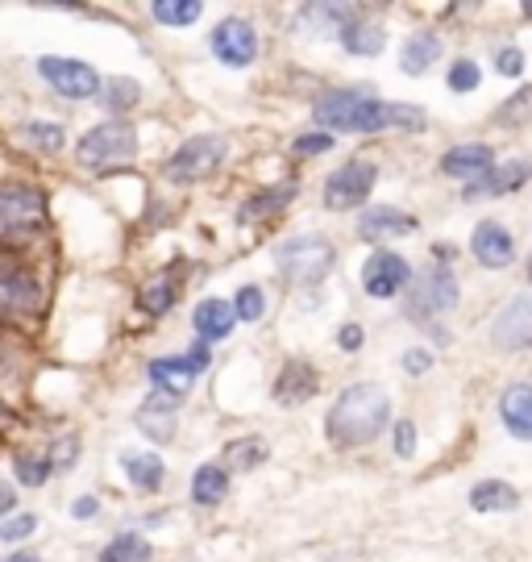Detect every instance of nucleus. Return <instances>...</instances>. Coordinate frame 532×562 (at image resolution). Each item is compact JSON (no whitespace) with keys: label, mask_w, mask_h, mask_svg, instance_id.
<instances>
[{"label":"nucleus","mask_w":532,"mask_h":562,"mask_svg":"<svg viewBox=\"0 0 532 562\" xmlns=\"http://www.w3.org/2000/svg\"><path fill=\"white\" fill-rule=\"evenodd\" d=\"M225 155H229V142L220 138V134H196V138H188L167 159L162 171H167L171 183H200L208 180V176H217Z\"/></svg>","instance_id":"8"},{"label":"nucleus","mask_w":532,"mask_h":562,"mask_svg":"<svg viewBox=\"0 0 532 562\" xmlns=\"http://www.w3.org/2000/svg\"><path fill=\"white\" fill-rule=\"evenodd\" d=\"M176 301H179V276L171 271H162V276H155V280L142 288V296H138V304H142V313H150V317H162V313H171L176 308Z\"/></svg>","instance_id":"28"},{"label":"nucleus","mask_w":532,"mask_h":562,"mask_svg":"<svg viewBox=\"0 0 532 562\" xmlns=\"http://www.w3.org/2000/svg\"><path fill=\"white\" fill-rule=\"evenodd\" d=\"M316 392H320V375H316L313 362H304V359L283 362V371H279V380H275V404L296 408V404L313 401Z\"/></svg>","instance_id":"17"},{"label":"nucleus","mask_w":532,"mask_h":562,"mask_svg":"<svg viewBox=\"0 0 532 562\" xmlns=\"http://www.w3.org/2000/svg\"><path fill=\"white\" fill-rule=\"evenodd\" d=\"M457 304V280L454 271L445 267V262H437L429 271H420L412 283H408V301H404V313L412 317V322H429L441 317V313H450Z\"/></svg>","instance_id":"7"},{"label":"nucleus","mask_w":532,"mask_h":562,"mask_svg":"<svg viewBox=\"0 0 532 562\" xmlns=\"http://www.w3.org/2000/svg\"><path fill=\"white\" fill-rule=\"evenodd\" d=\"M299 183L296 180H283L275 183V188H262V192H254L250 201L237 209V222L250 225V222H262V217H275V213H283L287 204L296 201Z\"/></svg>","instance_id":"21"},{"label":"nucleus","mask_w":532,"mask_h":562,"mask_svg":"<svg viewBox=\"0 0 532 562\" xmlns=\"http://www.w3.org/2000/svg\"><path fill=\"white\" fill-rule=\"evenodd\" d=\"M97 513H100L97 496H79V501L71 504V517H79V521H83V517H97Z\"/></svg>","instance_id":"47"},{"label":"nucleus","mask_w":532,"mask_h":562,"mask_svg":"<svg viewBox=\"0 0 532 562\" xmlns=\"http://www.w3.org/2000/svg\"><path fill=\"white\" fill-rule=\"evenodd\" d=\"M121 467H125V475L134 487L142 492H158V483H162V459L158 454H121Z\"/></svg>","instance_id":"30"},{"label":"nucleus","mask_w":532,"mask_h":562,"mask_svg":"<svg viewBox=\"0 0 532 562\" xmlns=\"http://www.w3.org/2000/svg\"><path fill=\"white\" fill-rule=\"evenodd\" d=\"M529 283H532V262H529Z\"/></svg>","instance_id":"50"},{"label":"nucleus","mask_w":532,"mask_h":562,"mask_svg":"<svg viewBox=\"0 0 532 562\" xmlns=\"http://www.w3.org/2000/svg\"><path fill=\"white\" fill-rule=\"evenodd\" d=\"M234 304L220 301V296H208V301L196 304V313H192V325H196L200 341L208 346V341H220L234 334Z\"/></svg>","instance_id":"22"},{"label":"nucleus","mask_w":532,"mask_h":562,"mask_svg":"<svg viewBox=\"0 0 532 562\" xmlns=\"http://www.w3.org/2000/svg\"><path fill=\"white\" fill-rule=\"evenodd\" d=\"M150 542L142 533H117L113 542L100 550V562H150Z\"/></svg>","instance_id":"31"},{"label":"nucleus","mask_w":532,"mask_h":562,"mask_svg":"<svg viewBox=\"0 0 532 562\" xmlns=\"http://www.w3.org/2000/svg\"><path fill=\"white\" fill-rule=\"evenodd\" d=\"M429 125L425 109L416 104H387V130H404V134H420Z\"/></svg>","instance_id":"37"},{"label":"nucleus","mask_w":532,"mask_h":562,"mask_svg":"<svg viewBox=\"0 0 532 562\" xmlns=\"http://www.w3.org/2000/svg\"><path fill=\"white\" fill-rule=\"evenodd\" d=\"M491 341L499 350H532V292L516 296L491 322Z\"/></svg>","instance_id":"14"},{"label":"nucleus","mask_w":532,"mask_h":562,"mask_svg":"<svg viewBox=\"0 0 532 562\" xmlns=\"http://www.w3.org/2000/svg\"><path fill=\"white\" fill-rule=\"evenodd\" d=\"M408 283H412V267H408L404 255H395V250H375L366 259V267H362V288L375 301H392Z\"/></svg>","instance_id":"11"},{"label":"nucleus","mask_w":532,"mask_h":562,"mask_svg":"<svg viewBox=\"0 0 532 562\" xmlns=\"http://www.w3.org/2000/svg\"><path fill=\"white\" fill-rule=\"evenodd\" d=\"M150 380H155L158 392H167V396H183V392H188V383L196 380V371H192V362L188 359H155L150 362Z\"/></svg>","instance_id":"27"},{"label":"nucleus","mask_w":532,"mask_h":562,"mask_svg":"<svg viewBox=\"0 0 532 562\" xmlns=\"http://www.w3.org/2000/svg\"><path fill=\"white\" fill-rule=\"evenodd\" d=\"M362 341H366V334H362V325H341V334H337V346H341V350H358V346H362Z\"/></svg>","instance_id":"46"},{"label":"nucleus","mask_w":532,"mask_h":562,"mask_svg":"<svg viewBox=\"0 0 532 562\" xmlns=\"http://www.w3.org/2000/svg\"><path fill=\"white\" fill-rule=\"evenodd\" d=\"M50 229V204L34 183H0V250H25Z\"/></svg>","instance_id":"2"},{"label":"nucleus","mask_w":532,"mask_h":562,"mask_svg":"<svg viewBox=\"0 0 532 562\" xmlns=\"http://www.w3.org/2000/svg\"><path fill=\"white\" fill-rule=\"evenodd\" d=\"M34 529H38V517L34 513H18V517H9V521L0 525V542H25Z\"/></svg>","instance_id":"42"},{"label":"nucleus","mask_w":532,"mask_h":562,"mask_svg":"<svg viewBox=\"0 0 532 562\" xmlns=\"http://www.w3.org/2000/svg\"><path fill=\"white\" fill-rule=\"evenodd\" d=\"M495 67H499V76H520V71H524V50H520V46H503V50H499V59H495Z\"/></svg>","instance_id":"44"},{"label":"nucleus","mask_w":532,"mask_h":562,"mask_svg":"<svg viewBox=\"0 0 532 562\" xmlns=\"http://www.w3.org/2000/svg\"><path fill=\"white\" fill-rule=\"evenodd\" d=\"M38 76L59 97H67V101H92L100 92V76L92 63L83 59H67V55H46V59H38Z\"/></svg>","instance_id":"10"},{"label":"nucleus","mask_w":532,"mask_h":562,"mask_svg":"<svg viewBox=\"0 0 532 562\" xmlns=\"http://www.w3.org/2000/svg\"><path fill=\"white\" fill-rule=\"evenodd\" d=\"M337 38H341V46H346L350 55H378V50L387 46V30L375 25V21H346V25L337 30Z\"/></svg>","instance_id":"25"},{"label":"nucleus","mask_w":532,"mask_h":562,"mask_svg":"<svg viewBox=\"0 0 532 562\" xmlns=\"http://www.w3.org/2000/svg\"><path fill=\"white\" fill-rule=\"evenodd\" d=\"M313 121L320 134L350 130V134H383L387 130V101L371 92H325L313 104Z\"/></svg>","instance_id":"3"},{"label":"nucleus","mask_w":532,"mask_h":562,"mask_svg":"<svg viewBox=\"0 0 532 562\" xmlns=\"http://www.w3.org/2000/svg\"><path fill=\"white\" fill-rule=\"evenodd\" d=\"M262 313H267V296H262V288L246 283V288L234 296V317L237 322H258Z\"/></svg>","instance_id":"38"},{"label":"nucleus","mask_w":532,"mask_h":562,"mask_svg":"<svg viewBox=\"0 0 532 562\" xmlns=\"http://www.w3.org/2000/svg\"><path fill=\"white\" fill-rule=\"evenodd\" d=\"M471 255L483 262L487 271H503V267H512V259H516V238L499 222H483L471 238Z\"/></svg>","instance_id":"16"},{"label":"nucleus","mask_w":532,"mask_h":562,"mask_svg":"<svg viewBox=\"0 0 532 562\" xmlns=\"http://www.w3.org/2000/svg\"><path fill=\"white\" fill-rule=\"evenodd\" d=\"M532 180V162L529 159H508L491 167V171H483L478 180H471L462 188V201H495V196H512L520 192L524 183Z\"/></svg>","instance_id":"12"},{"label":"nucleus","mask_w":532,"mask_h":562,"mask_svg":"<svg viewBox=\"0 0 532 562\" xmlns=\"http://www.w3.org/2000/svg\"><path fill=\"white\" fill-rule=\"evenodd\" d=\"M471 508L474 513H512L520 508V492L503 480H483L471 487Z\"/></svg>","instance_id":"23"},{"label":"nucleus","mask_w":532,"mask_h":562,"mask_svg":"<svg viewBox=\"0 0 532 562\" xmlns=\"http://www.w3.org/2000/svg\"><path fill=\"white\" fill-rule=\"evenodd\" d=\"M392 422V401L378 383H350L341 396L333 401L329 417H325V434L329 442L341 450H354V446H371Z\"/></svg>","instance_id":"1"},{"label":"nucleus","mask_w":532,"mask_h":562,"mask_svg":"<svg viewBox=\"0 0 532 562\" xmlns=\"http://www.w3.org/2000/svg\"><path fill=\"white\" fill-rule=\"evenodd\" d=\"M138 155V130L129 121H100L92 125L76 146V159L83 171H113V167H125Z\"/></svg>","instance_id":"4"},{"label":"nucleus","mask_w":532,"mask_h":562,"mask_svg":"<svg viewBox=\"0 0 532 562\" xmlns=\"http://www.w3.org/2000/svg\"><path fill=\"white\" fill-rule=\"evenodd\" d=\"M13 508H18V492H13V487H9V483L0 480V517H9V513H13Z\"/></svg>","instance_id":"48"},{"label":"nucleus","mask_w":532,"mask_h":562,"mask_svg":"<svg viewBox=\"0 0 532 562\" xmlns=\"http://www.w3.org/2000/svg\"><path fill=\"white\" fill-rule=\"evenodd\" d=\"M532 121V88H520L508 101L495 109V125H508V130H520Z\"/></svg>","instance_id":"34"},{"label":"nucleus","mask_w":532,"mask_h":562,"mask_svg":"<svg viewBox=\"0 0 532 562\" xmlns=\"http://www.w3.org/2000/svg\"><path fill=\"white\" fill-rule=\"evenodd\" d=\"M208 46H213V55H217L225 67H250L254 55H258V34H254V25H250V21L229 18L213 30Z\"/></svg>","instance_id":"13"},{"label":"nucleus","mask_w":532,"mask_h":562,"mask_svg":"<svg viewBox=\"0 0 532 562\" xmlns=\"http://www.w3.org/2000/svg\"><path fill=\"white\" fill-rule=\"evenodd\" d=\"M392 450H395V459H412L416 454V425L408 422V417H399V422L392 425Z\"/></svg>","instance_id":"41"},{"label":"nucleus","mask_w":532,"mask_h":562,"mask_svg":"<svg viewBox=\"0 0 532 562\" xmlns=\"http://www.w3.org/2000/svg\"><path fill=\"white\" fill-rule=\"evenodd\" d=\"M13 471H18V480L25 483V487H42V483L50 480V462H46V454H34V450L18 454V459H13Z\"/></svg>","instance_id":"36"},{"label":"nucleus","mask_w":532,"mask_h":562,"mask_svg":"<svg viewBox=\"0 0 532 562\" xmlns=\"http://www.w3.org/2000/svg\"><path fill=\"white\" fill-rule=\"evenodd\" d=\"M21 138L30 142L34 150H42V155H59L67 134H63L59 121H30V125H21Z\"/></svg>","instance_id":"32"},{"label":"nucleus","mask_w":532,"mask_h":562,"mask_svg":"<svg viewBox=\"0 0 532 562\" xmlns=\"http://www.w3.org/2000/svg\"><path fill=\"white\" fill-rule=\"evenodd\" d=\"M292 150L296 155H325V150H333V134H320V130H313V134H299L296 142H292Z\"/></svg>","instance_id":"43"},{"label":"nucleus","mask_w":532,"mask_h":562,"mask_svg":"<svg viewBox=\"0 0 532 562\" xmlns=\"http://www.w3.org/2000/svg\"><path fill=\"white\" fill-rule=\"evenodd\" d=\"M445 83H450V92H474V88L483 83V71H478L474 59H457L454 67H450V76H445Z\"/></svg>","instance_id":"40"},{"label":"nucleus","mask_w":532,"mask_h":562,"mask_svg":"<svg viewBox=\"0 0 532 562\" xmlns=\"http://www.w3.org/2000/svg\"><path fill=\"white\" fill-rule=\"evenodd\" d=\"M495 167V150L487 142H466V146H450L445 155H441V176H450V180H478L483 171H491Z\"/></svg>","instance_id":"18"},{"label":"nucleus","mask_w":532,"mask_h":562,"mask_svg":"<svg viewBox=\"0 0 532 562\" xmlns=\"http://www.w3.org/2000/svg\"><path fill=\"white\" fill-rule=\"evenodd\" d=\"M378 167L371 159H354L346 167H337L333 176L325 180V209L333 213H350V209H362L366 196L375 192Z\"/></svg>","instance_id":"9"},{"label":"nucleus","mask_w":532,"mask_h":562,"mask_svg":"<svg viewBox=\"0 0 532 562\" xmlns=\"http://www.w3.org/2000/svg\"><path fill=\"white\" fill-rule=\"evenodd\" d=\"M183 396H167V392H155L150 401L138 408V429L155 442H171L176 438V413Z\"/></svg>","instance_id":"19"},{"label":"nucleus","mask_w":532,"mask_h":562,"mask_svg":"<svg viewBox=\"0 0 532 562\" xmlns=\"http://www.w3.org/2000/svg\"><path fill=\"white\" fill-rule=\"evenodd\" d=\"M76 454H79V438L76 434H63V438L50 442L46 462H50V471H71V467H76Z\"/></svg>","instance_id":"39"},{"label":"nucleus","mask_w":532,"mask_h":562,"mask_svg":"<svg viewBox=\"0 0 532 562\" xmlns=\"http://www.w3.org/2000/svg\"><path fill=\"white\" fill-rule=\"evenodd\" d=\"M0 562H42L38 554H25V550H18V554H9V559H0Z\"/></svg>","instance_id":"49"},{"label":"nucleus","mask_w":532,"mask_h":562,"mask_svg":"<svg viewBox=\"0 0 532 562\" xmlns=\"http://www.w3.org/2000/svg\"><path fill=\"white\" fill-rule=\"evenodd\" d=\"M267 454H271V446L262 442L258 434H250V438H234L225 446L220 462H225V471H254L258 462H267Z\"/></svg>","instance_id":"29"},{"label":"nucleus","mask_w":532,"mask_h":562,"mask_svg":"<svg viewBox=\"0 0 532 562\" xmlns=\"http://www.w3.org/2000/svg\"><path fill=\"white\" fill-rule=\"evenodd\" d=\"M46 296H42L38 276L18 262V255H4L0 250V322H30L42 317Z\"/></svg>","instance_id":"6"},{"label":"nucleus","mask_w":532,"mask_h":562,"mask_svg":"<svg viewBox=\"0 0 532 562\" xmlns=\"http://www.w3.org/2000/svg\"><path fill=\"white\" fill-rule=\"evenodd\" d=\"M404 371H408V375H425V371H429V367H433V355H429V350H420V346H412V350H404Z\"/></svg>","instance_id":"45"},{"label":"nucleus","mask_w":532,"mask_h":562,"mask_svg":"<svg viewBox=\"0 0 532 562\" xmlns=\"http://www.w3.org/2000/svg\"><path fill=\"white\" fill-rule=\"evenodd\" d=\"M499 417L508 434L520 442H532V383H508L499 396Z\"/></svg>","instance_id":"20"},{"label":"nucleus","mask_w":532,"mask_h":562,"mask_svg":"<svg viewBox=\"0 0 532 562\" xmlns=\"http://www.w3.org/2000/svg\"><path fill=\"white\" fill-rule=\"evenodd\" d=\"M337 262V250L329 238L320 234H304V238H287L275 250V267L279 276L292 283V288H313L320 283Z\"/></svg>","instance_id":"5"},{"label":"nucleus","mask_w":532,"mask_h":562,"mask_svg":"<svg viewBox=\"0 0 532 562\" xmlns=\"http://www.w3.org/2000/svg\"><path fill=\"white\" fill-rule=\"evenodd\" d=\"M437 55H441V38L433 30H416L412 38L404 42V50H399V67H404V76H425Z\"/></svg>","instance_id":"24"},{"label":"nucleus","mask_w":532,"mask_h":562,"mask_svg":"<svg viewBox=\"0 0 532 562\" xmlns=\"http://www.w3.org/2000/svg\"><path fill=\"white\" fill-rule=\"evenodd\" d=\"M142 101V83L138 80H129V76H117V80H109L104 83V104L113 109V113H129L134 104Z\"/></svg>","instance_id":"35"},{"label":"nucleus","mask_w":532,"mask_h":562,"mask_svg":"<svg viewBox=\"0 0 532 562\" xmlns=\"http://www.w3.org/2000/svg\"><path fill=\"white\" fill-rule=\"evenodd\" d=\"M150 13H155V21H162V25H176V30H183V25L200 21L204 4H200V0H158Z\"/></svg>","instance_id":"33"},{"label":"nucleus","mask_w":532,"mask_h":562,"mask_svg":"<svg viewBox=\"0 0 532 562\" xmlns=\"http://www.w3.org/2000/svg\"><path fill=\"white\" fill-rule=\"evenodd\" d=\"M229 496V471L217 467V462H204L196 467V475H192V501L204 504V508H213Z\"/></svg>","instance_id":"26"},{"label":"nucleus","mask_w":532,"mask_h":562,"mask_svg":"<svg viewBox=\"0 0 532 562\" xmlns=\"http://www.w3.org/2000/svg\"><path fill=\"white\" fill-rule=\"evenodd\" d=\"M420 222L404 209H392V204H371L362 217H358V238L362 241H383V238H408L416 234Z\"/></svg>","instance_id":"15"}]
</instances>
